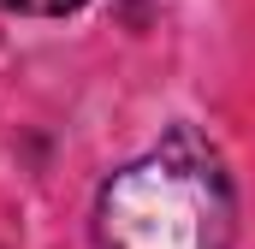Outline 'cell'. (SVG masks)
I'll use <instances>...</instances> for the list:
<instances>
[{"instance_id": "6da1fadb", "label": "cell", "mask_w": 255, "mask_h": 249, "mask_svg": "<svg viewBox=\"0 0 255 249\" xmlns=\"http://www.w3.org/2000/svg\"><path fill=\"white\" fill-rule=\"evenodd\" d=\"M107 249H226L232 190L196 136L160 142L148 160L125 166L101 196Z\"/></svg>"}, {"instance_id": "7a4b0ae2", "label": "cell", "mask_w": 255, "mask_h": 249, "mask_svg": "<svg viewBox=\"0 0 255 249\" xmlns=\"http://www.w3.org/2000/svg\"><path fill=\"white\" fill-rule=\"evenodd\" d=\"M6 6H18V12H71L83 0H6Z\"/></svg>"}]
</instances>
